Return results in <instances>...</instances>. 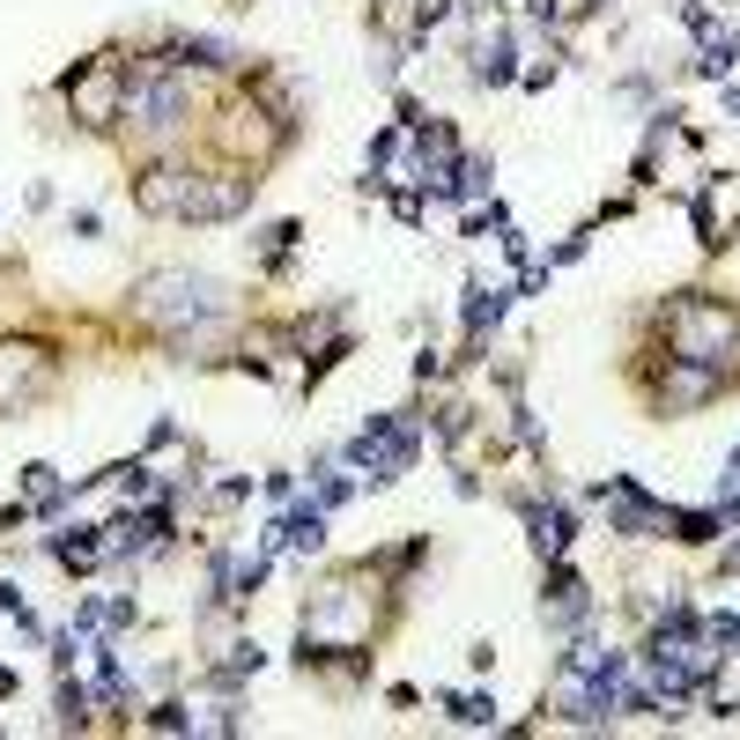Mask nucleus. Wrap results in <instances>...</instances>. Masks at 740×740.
Returning a JSON list of instances; mask_svg holds the SVG:
<instances>
[{
	"label": "nucleus",
	"mask_w": 740,
	"mask_h": 740,
	"mask_svg": "<svg viewBox=\"0 0 740 740\" xmlns=\"http://www.w3.org/2000/svg\"><path fill=\"white\" fill-rule=\"evenodd\" d=\"M67 230H75V238H104V215H97V207H75Z\"/></svg>",
	"instance_id": "393cba45"
},
{
	"label": "nucleus",
	"mask_w": 740,
	"mask_h": 740,
	"mask_svg": "<svg viewBox=\"0 0 740 740\" xmlns=\"http://www.w3.org/2000/svg\"><path fill=\"white\" fill-rule=\"evenodd\" d=\"M452 8H459V0H414V38H422V30H437Z\"/></svg>",
	"instance_id": "4be33fe9"
},
{
	"label": "nucleus",
	"mask_w": 740,
	"mask_h": 740,
	"mask_svg": "<svg viewBox=\"0 0 740 740\" xmlns=\"http://www.w3.org/2000/svg\"><path fill=\"white\" fill-rule=\"evenodd\" d=\"M149 726H156V733H193V703H156Z\"/></svg>",
	"instance_id": "aec40b11"
},
{
	"label": "nucleus",
	"mask_w": 740,
	"mask_h": 740,
	"mask_svg": "<svg viewBox=\"0 0 740 740\" xmlns=\"http://www.w3.org/2000/svg\"><path fill=\"white\" fill-rule=\"evenodd\" d=\"M52 718H60V726H89V689H82V681L60 674V689H52Z\"/></svg>",
	"instance_id": "f3484780"
},
{
	"label": "nucleus",
	"mask_w": 740,
	"mask_h": 740,
	"mask_svg": "<svg viewBox=\"0 0 740 740\" xmlns=\"http://www.w3.org/2000/svg\"><path fill=\"white\" fill-rule=\"evenodd\" d=\"M0 615H15V629H30V637H38V615H30V600H23V585H15V577H0Z\"/></svg>",
	"instance_id": "a211bd4d"
},
{
	"label": "nucleus",
	"mask_w": 740,
	"mask_h": 740,
	"mask_svg": "<svg viewBox=\"0 0 740 740\" xmlns=\"http://www.w3.org/2000/svg\"><path fill=\"white\" fill-rule=\"evenodd\" d=\"M666 534L681 540V548H711V540L726 534V519H718V511H681V503H674V511H666Z\"/></svg>",
	"instance_id": "4468645a"
},
{
	"label": "nucleus",
	"mask_w": 740,
	"mask_h": 740,
	"mask_svg": "<svg viewBox=\"0 0 740 740\" xmlns=\"http://www.w3.org/2000/svg\"><path fill=\"white\" fill-rule=\"evenodd\" d=\"M60 89L75 97V112H89L82 126H119V97H126V67L119 60H82L75 75H60Z\"/></svg>",
	"instance_id": "0eeeda50"
},
{
	"label": "nucleus",
	"mask_w": 740,
	"mask_h": 740,
	"mask_svg": "<svg viewBox=\"0 0 740 740\" xmlns=\"http://www.w3.org/2000/svg\"><path fill=\"white\" fill-rule=\"evenodd\" d=\"M104 622H112V629H133L141 608H133V600H104Z\"/></svg>",
	"instance_id": "a878e982"
},
{
	"label": "nucleus",
	"mask_w": 740,
	"mask_h": 740,
	"mask_svg": "<svg viewBox=\"0 0 740 740\" xmlns=\"http://www.w3.org/2000/svg\"><path fill=\"white\" fill-rule=\"evenodd\" d=\"M718 89H726V82H718ZM726 119H740V89H726Z\"/></svg>",
	"instance_id": "c85d7f7f"
},
{
	"label": "nucleus",
	"mask_w": 740,
	"mask_h": 740,
	"mask_svg": "<svg viewBox=\"0 0 740 740\" xmlns=\"http://www.w3.org/2000/svg\"><path fill=\"white\" fill-rule=\"evenodd\" d=\"M733 67H740V30H711L703 52H697V75H703V82H726Z\"/></svg>",
	"instance_id": "2eb2a0df"
},
{
	"label": "nucleus",
	"mask_w": 740,
	"mask_h": 740,
	"mask_svg": "<svg viewBox=\"0 0 740 740\" xmlns=\"http://www.w3.org/2000/svg\"><path fill=\"white\" fill-rule=\"evenodd\" d=\"M592 496L608 503V534H622V540H659V534H666V511H674V503L652 496L637 474H608Z\"/></svg>",
	"instance_id": "423d86ee"
},
{
	"label": "nucleus",
	"mask_w": 740,
	"mask_h": 740,
	"mask_svg": "<svg viewBox=\"0 0 740 740\" xmlns=\"http://www.w3.org/2000/svg\"><path fill=\"white\" fill-rule=\"evenodd\" d=\"M511 296H519V289H482V282H467V304H459V319H467V356H482V341L503 327Z\"/></svg>",
	"instance_id": "9d476101"
},
{
	"label": "nucleus",
	"mask_w": 740,
	"mask_h": 740,
	"mask_svg": "<svg viewBox=\"0 0 740 740\" xmlns=\"http://www.w3.org/2000/svg\"><path fill=\"white\" fill-rule=\"evenodd\" d=\"M445 718L452 726H496V697H482V689H445Z\"/></svg>",
	"instance_id": "dca6fc26"
},
{
	"label": "nucleus",
	"mask_w": 740,
	"mask_h": 740,
	"mask_svg": "<svg viewBox=\"0 0 740 740\" xmlns=\"http://www.w3.org/2000/svg\"><path fill=\"white\" fill-rule=\"evenodd\" d=\"M252 201H259V170L252 164H215V170H193V178H186L178 222H238Z\"/></svg>",
	"instance_id": "20e7f679"
},
{
	"label": "nucleus",
	"mask_w": 740,
	"mask_h": 740,
	"mask_svg": "<svg viewBox=\"0 0 740 740\" xmlns=\"http://www.w3.org/2000/svg\"><path fill=\"white\" fill-rule=\"evenodd\" d=\"M526 15H534V23H563V8H556V0H526Z\"/></svg>",
	"instance_id": "bb28decb"
},
{
	"label": "nucleus",
	"mask_w": 740,
	"mask_h": 740,
	"mask_svg": "<svg viewBox=\"0 0 740 740\" xmlns=\"http://www.w3.org/2000/svg\"><path fill=\"white\" fill-rule=\"evenodd\" d=\"M126 311H133V327H156L170 348H186L193 333H207L230 311V289L215 275H201V267H149L126 289Z\"/></svg>",
	"instance_id": "f257e3e1"
},
{
	"label": "nucleus",
	"mask_w": 740,
	"mask_h": 740,
	"mask_svg": "<svg viewBox=\"0 0 740 740\" xmlns=\"http://www.w3.org/2000/svg\"><path fill=\"white\" fill-rule=\"evenodd\" d=\"M666 356L733 370V356H740V311H733V304H718V296H703V289H681V296L666 304Z\"/></svg>",
	"instance_id": "7ed1b4c3"
},
{
	"label": "nucleus",
	"mask_w": 740,
	"mask_h": 740,
	"mask_svg": "<svg viewBox=\"0 0 740 740\" xmlns=\"http://www.w3.org/2000/svg\"><path fill=\"white\" fill-rule=\"evenodd\" d=\"M703 637H711V645H733V652H740V615H703Z\"/></svg>",
	"instance_id": "5701e85b"
},
{
	"label": "nucleus",
	"mask_w": 740,
	"mask_h": 740,
	"mask_svg": "<svg viewBox=\"0 0 740 740\" xmlns=\"http://www.w3.org/2000/svg\"><path fill=\"white\" fill-rule=\"evenodd\" d=\"M474 82H482V89L519 82V44H511V30H496V44H482V52H474Z\"/></svg>",
	"instance_id": "ddd939ff"
},
{
	"label": "nucleus",
	"mask_w": 740,
	"mask_h": 740,
	"mask_svg": "<svg viewBox=\"0 0 740 740\" xmlns=\"http://www.w3.org/2000/svg\"><path fill=\"white\" fill-rule=\"evenodd\" d=\"M311 474H319V503H327V511H341V503L356 496V482H348V474H333V467H311Z\"/></svg>",
	"instance_id": "6ab92c4d"
},
{
	"label": "nucleus",
	"mask_w": 740,
	"mask_h": 740,
	"mask_svg": "<svg viewBox=\"0 0 740 740\" xmlns=\"http://www.w3.org/2000/svg\"><path fill=\"white\" fill-rule=\"evenodd\" d=\"M52 378H60V356L44 341H0V414H23L30 400H44Z\"/></svg>",
	"instance_id": "39448f33"
},
{
	"label": "nucleus",
	"mask_w": 740,
	"mask_h": 740,
	"mask_svg": "<svg viewBox=\"0 0 740 740\" xmlns=\"http://www.w3.org/2000/svg\"><path fill=\"white\" fill-rule=\"evenodd\" d=\"M519 519H526V534H534L540 563H548V556H571V540H577V511H571V503H540V496H519Z\"/></svg>",
	"instance_id": "1a4fd4ad"
},
{
	"label": "nucleus",
	"mask_w": 740,
	"mask_h": 740,
	"mask_svg": "<svg viewBox=\"0 0 740 740\" xmlns=\"http://www.w3.org/2000/svg\"><path fill=\"white\" fill-rule=\"evenodd\" d=\"M193 119V75L178 67V52H141L126 67V97H119V126L141 141H170Z\"/></svg>",
	"instance_id": "f03ea898"
},
{
	"label": "nucleus",
	"mask_w": 740,
	"mask_h": 740,
	"mask_svg": "<svg viewBox=\"0 0 740 740\" xmlns=\"http://www.w3.org/2000/svg\"><path fill=\"white\" fill-rule=\"evenodd\" d=\"M282 540L296 548V556H319V548H327V503H296V511H282Z\"/></svg>",
	"instance_id": "f8f14e48"
},
{
	"label": "nucleus",
	"mask_w": 740,
	"mask_h": 740,
	"mask_svg": "<svg viewBox=\"0 0 740 740\" xmlns=\"http://www.w3.org/2000/svg\"><path fill=\"white\" fill-rule=\"evenodd\" d=\"M23 489L38 496V503L52 496V467H44V459H30V467H23Z\"/></svg>",
	"instance_id": "b1692460"
},
{
	"label": "nucleus",
	"mask_w": 740,
	"mask_h": 740,
	"mask_svg": "<svg viewBox=\"0 0 740 740\" xmlns=\"http://www.w3.org/2000/svg\"><path fill=\"white\" fill-rule=\"evenodd\" d=\"M44 556H60L67 571H97V563H104V526H82V519H75L67 534L44 540Z\"/></svg>",
	"instance_id": "9b49d317"
},
{
	"label": "nucleus",
	"mask_w": 740,
	"mask_h": 740,
	"mask_svg": "<svg viewBox=\"0 0 740 740\" xmlns=\"http://www.w3.org/2000/svg\"><path fill=\"white\" fill-rule=\"evenodd\" d=\"M681 30H689V38H711V30H718V15H711L703 0H681Z\"/></svg>",
	"instance_id": "412c9836"
},
{
	"label": "nucleus",
	"mask_w": 740,
	"mask_h": 740,
	"mask_svg": "<svg viewBox=\"0 0 740 740\" xmlns=\"http://www.w3.org/2000/svg\"><path fill=\"white\" fill-rule=\"evenodd\" d=\"M186 178H193V164H149V170H133L126 186H133V207H141V215H164V222H178Z\"/></svg>",
	"instance_id": "6e6552de"
},
{
	"label": "nucleus",
	"mask_w": 740,
	"mask_h": 740,
	"mask_svg": "<svg viewBox=\"0 0 740 740\" xmlns=\"http://www.w3.org/2000/svg\"><path fill=\"white\" fill-rule=\"evenodd\" d=\"M726 489H740V452L726 459V474H718V496H726Z\"/></svg>",
	"instance_id": "cd10ccee"
}]
</instances>
